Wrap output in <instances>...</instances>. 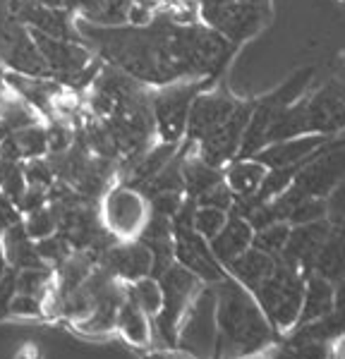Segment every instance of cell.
I'll list each match as a JSON object with an SVG mask.
<instances>
[{"label": "cell", "mask_w": 345, "mask_h": 359, "mask_svg": "<svg viewBox=\"0 0 345 359\" xmlns=\"http://www.w3.org/2000/svg\"><path fill=\"white\" fill-rule=\"evenodd\" d=\"M82 41L108 65L123 69L144 86L182 79H209L223 69L235 46L204 22H172L156 15L149 25L96 27L77 20Z\"/></svg>", "instance_id": "6da1fadb"}, {"label": "cell", "mask_w": 345, "mask_h": 359, "mask_svg": "<svg viewBox=\"0 0 345 359\" xmlns=\"http://www.w3.org/2000/svg\"><path fill=\"white\" fill-rule=\"evenodd\" d=\"M216 290L218 359H245L266 350L273 340V326L259 306L255 294L235 278H221Z\"/></svg>", "instance_id": "7a4b0ae2"}, {"label": "cell", "mask_w": 345, "mask_h": 359, "mask_svg": "<svg viewBox=\"0 0 345 359\" xmlns=\"http://www.w3.org/2000/svg\"><path fill=\"white\" fill-rule=\"evenodd\" d=\"M345 130V84L331 79L314 91H307L300 101L292 103L276 120L266 137V144L300 135H326L333 137Z\"/></svg>", "instance_id": "3957f363"}, {"label": "cell", "mask_w": 345, "mask_h": 359, "mask_svg": "<svg viewBox=\"0 0 345 359\" xmlns=\"http://www.w3.org/2000/svg\"><path fill=\"white\" fill-rule=\"evenodd\" d=\"M314 74H316L314 65L297 69V72L292 74L288 82L280 84L278 89H273L269 96L255 101L250 123L245 127V137H243V144H240L238 158H250V156H255L257 151H262V149L266 147V137H269V132H271V127L276 125V120H278L292 103L300 101V98L307 94V86L314 79Z\"/></svg>", "instance_id": "277c9868"}, {"label": "cell", "mask_w": 345, "mask_h": 359, "mask_svg": "<svg viewBox=\"0 0 345 359\" xmlns=\"http://www.w3.org/2000/svg\"><path fill=\"white\" fill-rule=\"evenodd\" d=\"M304 278L307 273L302 269L276 257V271L252 292L276 331L295 328L302 309Z\"/></svg>", "instance_id": "5b68a950"}, {"label": "cell", "mask_w": 345, "mask_h": 359, "mask_svg": "<svg viewBox=\"0 0 345 359\" xmlns=\"http://www.w3.org/2000/svg\"><path fill=\"white\" fill-rule=\"evenodd\" d=\"M158 280L161 290H163V304H161L158 314L151 318V335L158 338L163 347H172L177 345V326H180L182 316L206 283H201L192 271H187L177 262L168 266L158 276Z\"/></svg>", "instance_id": "8992f818"}, {"label": "cell", "mask_w": 345, "mask_h": 359, "mask_svg": "<svg viewBox=\"0 0 345 359\" xmlns=\"http://www.w3.org/2000/svg\"><path fill=\"white\" fill-rule=\"evenodd\" d=\"M209 79H182L151 89V115L156 125V139L168 144H180L185 139L189 111L199 91L209 89Z\"/></svg>", "instance_id": "52a82bcc"}, {"label": "cell", "mask_w": 345, "mask_h": 359, "mask_svg": "<svg viewBox=\"0 0 345 359\" xmlns=\"http://www.w3.org/2000/svg\"><path fill=\"white\" fill-rule=\"evenodd\" d=\"M199 20L216 29L233 46L255 36L269 17V5L245 3V0H197Z\"/></svg>", "instance_id": "ba28073f"}, {"label": "cell", "mask_w": 345, "mask_h": 359, "mask_svg": "<svg viewBox=\"0 0 345 359\" xmlns=\"http://www.w3.org/2000/svg\"><path fill=\"white\" fill-rule=\"evenodd\" d=\"M216 290L214 285H204L177 326V347L194 359H216Z\"/></svg>", "instance_id": "9c48e42d"}, {"label": "cell", "mask_w": 345, "mask_h": 359, "mask_svg": "<svg viewBox=\"0 0 345 359\" xmlns=\"http://www.w3.org/2000/svg\"><path fill=\"white\" fill-rule=\"evenodd\" d=\"M149 216H151L149 199L140 189L130 187V184H115L103 196L101 223L115 240H135V237H140Z\"/></svg>", "instance_id": "30bf717a"}, {"label": "cell", "mask_w": 345, "mask_h": 359, "mask_svg": "<svg viewBox=\"0 0 345 359\" xmlns=\"http://www.w3.org/2000/svg\"><path fill=\"white\" fill-rule=\"evenodd\" d=\"M252 106H255V101L240 103L238 111L230 115L226 123L221 127H216L214 132H209L204 139H199V142L194 144V154H197L201 161H206L209 165H216V168H223L233 158H238L240 144H243V137H245V127L250 123V115H252Z\"/></svg>", "instance_id": "8fae6325"}, {"label": "cell", "mask_w": 345, "mask_h": 359, "mask_svg": "<svg viewBox=\"0 0 345 359\" xmlns=\"http://www.w3.org/2000/svg\"><path fill=\"white\" fill-rule=\"evenodd\" d=\"M240 103H243L240 98L230 96L226 91H218V89L199 91V96L192 103V111H189L185 139L180 144H185L187 149L194 151V144L226 123L230 115L238 111Z\"/></svg>", "instance_id": "7c38bea8"}, {"label": "cell", "mask_w": 345, "mask_h": 359, "mask_svg": "<svg viewBox=\"0 0 345 359\" xmlns=\"http://www.w3.org/2000/svg\"><path fill=\"white\" fill-rule=\"evenodd\" d=\"M175 225V223H172ZM175 262L192 271L206 285H216L221 278H226V269L214 257L206 237H201L189 225H175Z\"/></svg>", "instance_id": "4fadbf2b"}, {"label": "cell", "mask_w": 345, "mask_h": 359, "mask_svg": "<svg viewBox=\"0 0 345 359\" xmlns=\"http://www.w3.org/2000/svg\"><path fill=\"white\" fill-rule=\"evenodd\" d=\"M13 13L17 22H22L32 32L55 39L82 41L77 29V17L65 8H50L41 0H13Z\"/></svg>", "instance_id": "5bb4252c"}, {"label": "cell", "mask_w": 345, "mask_h": 359, "mask_svg": "<svg viewBox=\"0 0 345 359\" xmlns=\"http://www.w3.org/2000/svg\"><path fill=\"white\" fill-rule=\"evenodd\" d=\"M3 46H5V50H3L0 62H3V67L8 69V72L50 77L32 29H27L22 22H17V20L13 22V27H10L3 36Z\"/></svg>", "instance_id": "9a60e30c"}, {"label": "cell", "mask_w": 345, "mask_h": 359, "mask_svg": "<svg viewBox=\"0 0 345 359\" xmlns=\"http://www.w3.org/2000/svg\"><path fill=\"white\" fill-rule=\"evenodd\" d=\"M103 264L120 283H135L140 278L154 276V254L142 240H115L101 254Z\"/></svg>", "instance_id": "2e32d148"}, {"label": "cell", "mask_w": 345, "mask_h": 359, "mask_svg": "<svg viewBox=\"0 0 345 359\" xmlns=\"http://www.w3.org/2000/svg\"><path fill=\"white\" fill-rule=\"evenodd\" d=\"M329 218L316 223H304V225H290V235H288L285 249L278 254L280 259L290 262L292 266L302 269L304 273H312V266L316 262L321 245H324L326 235H329Z\"/></svg>", "instance_id": "e0dca14e"}, {"label": "cell", "mask_w": 345, "mask_h": 359, "mask_svg": "<svg viewBox=\"0 0 345 359\" xmlns=\"http://www.w3.org/2000/svg\"><path fill=\"white\" fill-rule=\"evenodd\" d=\"M333 137L326 135H300L280 142L266 144L262 151L255 154L257 161H262L266 168H285V165H300L312 156L316 149H321Z\"/></svg>", "instance_id": "ac0fdd59"}, {"label": "cell", "mask_w": 345, "mask_h": 359, "mask_svg": "<svg viewBox=\"0 0 345 359\" xmlns=\"http://www.w3.org/2000/svg\"><path fill=\"white\" fill-rule=\"evenodd\" d=\"M252 242H255V228H252V223L247 221L245 216L233 211V213H228V221L223 225V230L209 242V245H211L214 257L221 262L223 269H226L235 257H240V254L252 247Z\"/></svg>", "instance_id": "d6986e66"}, {"label": "cell", "mask_w": 345, "mask_h": 359, "mask_svg": "<svg viewBox=\"0 0 345 359\" xmlns=\"http://www.w3.org/2000/svg\"><path fill=\"white\" fill-rule=\"evenodd\" d=\"M273 271H276V257L262 252V249H257L255 245L240 254V257H235L233 262L226 266V273L230 278H235L240 285H245L250 292H255Z\"/></svg>", "instance_id": "ffe728a7"}, {"label": "cell", "mask_w": 345, "mask_h": 359, "mask_svg": "<svg viewBox=\"0 0 345 359\" xmlns=\"http://www.w3.org/2000/svg\"><path fill=\"white\" fill-rule=\"evenodd\" d=\"M312 273L324 276L326 280L338 283L345 278V221L331 223L329 235L321 245Z\"/></svg>", "instance_id": "44dd1931"}, {"label": "cell", "mask_w": 345, "mask_h": 359, "mask_svg": "<svg viewBox=\"0 0 345 359\" xmlns=\"http://www.w3.org/2000/svg\"><path fill=\"white\" fill-rule=\"evenodd\" d=\"M269 168L257 161L255 156L250 158H233L230 163L223 165V180L235 194V199H245V196H255L262 187L264 177H266Z\"/></svg>", "instance_id": "7402d4cb"}, {"label": "cell", "mask_w": 345, "mask_h": 359, "mask_svg": "<svg viewBox=\"0 0 345 359\" xmlns=\"http://www.w3.org/2000/svg\"><path fill=\"white\" fill-rule=\"evenodd\" d=\"M0 249H3V257L8 266L22 271V269H39V266H48L43 264V259L39 257L36 242L27 235L25 223H17L13 228H8L3 233V242H0Z\"/></svg>", "instance_id": "603a6c76"}, {"label": "cell", "mask_w": 345, "mask_h": 359, "mask_svg": "<svg viewBox=\"0 0 345 359\" xmlns=\"http://www.w3.org/2000/svg\"><path fill=\"white\" fill-rule=\"evenodd\" d=\"M331 311H333V283L326 280V278L319 273H307V278H304L302 309H300V318H297L295 326L316 321V318H324L326 314H331Z\"/></svg>", "instance_id": "cb8c5ba5"}, {"label": "cell", "mask_w": 345, "mask_h": 359, "mask_svg": "<svg viewBox=\"0 0 345 359\" xmlns=\"http://www.w3.org/2000/svg\"><path fill=\"white\" fill-rule=\"evenodd\" d=\"M115 328H118L132 345L144 347L151 343V321H149V316L144 314L140 306H135L132 302H128V299L120 306Z\"/></svg>", "instance_id": "d4e9b609"}, {"label": "cell", "mask_w": 345, "mask_h": 359, "mask_svg": "<svg viewBox=\"0 0 345 359\" xmlns=\"http://www.w3.org/2000/svg\"><path fill=\"white\" fill-rule=\"evenodd\" d=\"M125 294H128V302L147 314L149 318H154L161 311V304H163V290H161V280L154 276L140 278L135 283H125Z\"/></svg>", "instance_id": "484cf974"}, {"label": "cell", "mask_w": 345, "mask_h": 359, "mask_svg": "<svg viewBox=\"0 0 345 359\" xmlns=\"http://www.w3.org/2000/svg\"><path fill=\"white\" fill-rule=\"evenodd\" d=\"M22 223H25L27 235L32 237L34 242L46 240V237L58 233V216H55V208L50 206V201L39 208H34V211L25 213Z\"/></svg>", "instance_id": "4316f807"}, {"label": "cell", "mask_w": 345, "mask_h": 359, "mask_svg": "<svg viewBox=\"0 0 345 359\" xmlns=\"http://www.w3.org/2000/svg\"><path fill=\"white\" fill-rule=\"evenodd\" d=\"M27 189L25 177V161H8L0 158V194L10 196V199L20 201V196Z\"/></svg>", "instance_id": "83f0119b"}, {"label": "cell", "mask_w": 345, "mask_h": 359, "mask_svg": "<svg viewBox=\"0 0 345 359\" xmlns=\"http://www.w3.org/2000/svg\"><path fill=\"white\" fill-rule=\"evenodd\" d=\"M288 235H290V223L288 221H276L271 225H264V228L255 230V245L262 252L271 254V257H278L285 249Z\"/></svg>", "instance_id": "f1b7e54d"}, {"label": "cell", "mask_w": 345, "mask_h": 359, "mask_svg": "<svg viewBox=\"0 0 345 359\" xmlns=\"http://www.w3.org/2000/svg\"><path fill=\"white\" fill-rule=\"evenodd\" d=\"M228 213L230 211H223V208H216V206H199L197 204L194 216H192V228L197 230L201 237H206V240L211 242L223 230V225L228 221Z\"/></svg>", "instance_id": "f546056e"}, {"label": "cell", "mask_w": 345, "mask_h": 359, "mask_svg": "<svg viewBox=\"0 0 345 359\" xmlns=\"http://www.w3.org/2000/svg\"><path fill=\"white\" fill-rule=\"evenodd\" d=\"M46 297H39V294H29V292H17L13 304H10L8 314L10 316H39L41 314Z\"/></svg>", "instance_id": "4dcf8cb0"}, {"label": "cell", "mask_w": 345, "mask_h": 359, "mask_svg": "<svg viewBox=\"0 0 345 359\" xmlns=\"http://www.w3.org/2000/svg\"><path fill=\"white\" fill-rule=\"evenodd\" d=\"M20 292V283H17V269L8 266L3 278H0V316H8V309L13 304L15 294Z\"/></svg>", "instance_id": "1f68e13d"}, {"label": "cell", "mask_w": 345, "mask_h": 359, "mask_svg": "<svg viewBox=\"0 0 345 359\" xmlns=\"http://www.w3.org/2000/svg\"><path fill=\"white\" fill-rule=\"evenodd\" d=\"M333 311L345 316V278L333 283Z\"/></svg>", "instance_id": "d6a6232c"}, {"label": "cell", "mask_w": 345, "mask_h": 359, "mask_svg": "<svg viewBox=\"0 0 345 359\" xmlns=\"http://www.w3.org/2000/svg\"><path fill=\"white\" fill-rule=\"evenodd\" d=\"M144 359H194V357H192V355H187V352H182V350L172 352L170 347H165V350L151 352V355H147Z\"/></svg>", "instance_id": "836d02e7"}, {"label": "cell", "mask_w": 345, "mask_h": 359, "mask_svg": "<svg viewBox=\"0 0 345 359\" xmlns=\"http://www.w3.org/2000/svg\"><path fill=\"white\" fill-rule=\"evenodd\" d=\"M245 359H269V357H262V355H250V357H245Z\"/></svg>", "instance_id": "e575fe53"}]
</instances>
